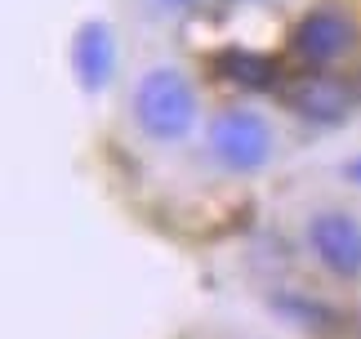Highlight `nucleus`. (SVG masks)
<instances>
[{"label":"nucleus","mask_w":361,"mask_h":339,"mask_svg":"<svg viewBox=\"0 0 361 339\" xmlns=\"http://www.w3.org/2000/svg\"><path fill=\"white\" fill-rule=\"evenodd\" d=\"M219 76L241 85V90H272L276 85V63L268 54H250V49H224L214 59Z\"/></svg>","instance_id":"obj_7"},{"label":"nucleus","mask_w":361,"mask_h":339,"mask_svg":"<svg viewBox=\"0 0 361 339\" xmlns=\"http://www.w3.org/2000/svg\"><path fill=\"white\" fill-rule=\"evenodd\" d=\"M308 246L335 277L361 273V223L343 210H322L308 223Z\"/></svg>","instance_id":"obj_4"},{"label":"nucleus","mask_w":361,"mask_h":339,"mask_svg":"<svg viewBox=\"0 0 361 339\" xmlns=\"http://www.w3.org/2000/svg\"><path fill=\"white\" fill-rule=\"evenodd\" d=\"M134 121L157 143L188 138L192 125H197V94H192L188 76L174 72V67H152L134 90Z\"/></svg>","instance_id":"obj_1"},{"label":"nucleus","mask_w":361,"mask_h":339,"mask_svg":"<svg viewBox=\"0 0 361 339\" xmlns=\"http://www.w3.org/2000/svg\"><path fill=\"white\" fill-rule=\"evenodd\" d=\"M72 67H76V81L80 90L99 94L116 72V40L107 32V23H85L72 40Z\"/></svg>","instance_id":"obj_6"},{"label":"nucleus","mask_w":361,"mask_h":339,"mask_svg":"<svg viewBox=\"0 0 361 339\" xmlns=\"http://www.w3.org/2000/svg\"><path fill=\"white\" fill-rule=\"evenodd\" d=\"M343 179H348V183H357V188H361V157H353L348 165H343Z\"/></svg>","instance_id":"obj_8"},{"label":"nucleus","mask_w":361,"mask_h":339,"mask_svg":"<svg viewBox=\"0 0 361 339\" xmlns=\"http://www.w3.org/2000/svg\"><path fill=\"white\" fill-rule=\"evenodd\" d=\"M286 103L308 117L317 125H339L353 117V107L361 103V76H348V72H308L299 76L295 85H286Z\"/></svg>","instance_id":"obj_3"},{"label":"nucleus","mask_w":361,"mask_h":339,"mask_svg":"<svg viewBox=\"0 0 361 339\" xmlns=\"http://www.w3.org/2000/svg\"><path fill=\"white\" fill-rule=\"evenodd\" d=\"M165 5H192V0H165Z\"/></svg>","instance_id":"obj_9"},{"label":"nucleus","mask_w":361,"mask_h":339,"mask_svg":"<svg viewBox=\"0 0 361 339\" xmlns=\"http://www.w3.org/2000/svg\"><path fill=\"white\" fill-rule=\"evenodd\" d=\"M210 152L232 174H255V170H263L272 157V130L259 112L228 107L210 121Z\"/></svg>","instance_id":"obj_2"},{"label":"nucleus","mask_w":361,"mask_h":339,"mask_svg":"<svg viewBox=\"0 0 361 339\" xmlns=\"http://www.w3.org/2000/svg\"><path fill=\"white\" fill-rule=\"evenodd\" d=\"M353 23L343 18L339 9H312L308 18L295 23V32H290V54H295L299 63H312V67H326L343 59V54L353 49Z\"/></svg>","instance_id":"obj_5"}]
</instances>
